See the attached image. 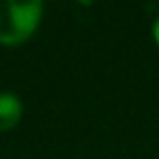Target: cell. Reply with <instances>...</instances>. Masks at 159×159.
I'll use <instances>...</instances> for the list:
<instances>
[{
    "mask_svg": "<svg viewBox=\"0 0 159 159\" xmlns=\"http://www.w3.org/2000/svg\"><path fill=\"white\" fill-rule=\"evenodd\" d=\"M44 18V2L39 0H0V44L20 46L29 42Z\"/></svg>",
    "mask_w": 159,
    "mask_h": 159,
    "instance_id": "6da1fadb",
    "label": "cell"
},
{
    "mask_svg": "<svg viewBox=\"0 0 159 159\" xmlns=\"http://www.w3.org/2000/svg\"><path fill=\"white\" fill-rule=\"evenodd\" d=\"M152 39H155V44L159 46V16H157V20L152 22Z\"/></svg>",
    "mask_w": 159,
    "mask_h": 159,
    "instance_id": "3957f363",
    "label": "cell"
},
{
    "mask_svg": "<svg viewBox=\"0 0 159 159\" xmlns=\"http://www.w3.org/2000/svg\"><path fill=\"white\" fill-rule=\"evenodd\" d=\"M22 100L13 92H0V133L11 131L22 120Z\"/></svg>",
    "mask_w": 159,
    "mask_h": 159,
    "instance_id": "7a4b0ae2",
    "label": "cell"
}]
</instances>
